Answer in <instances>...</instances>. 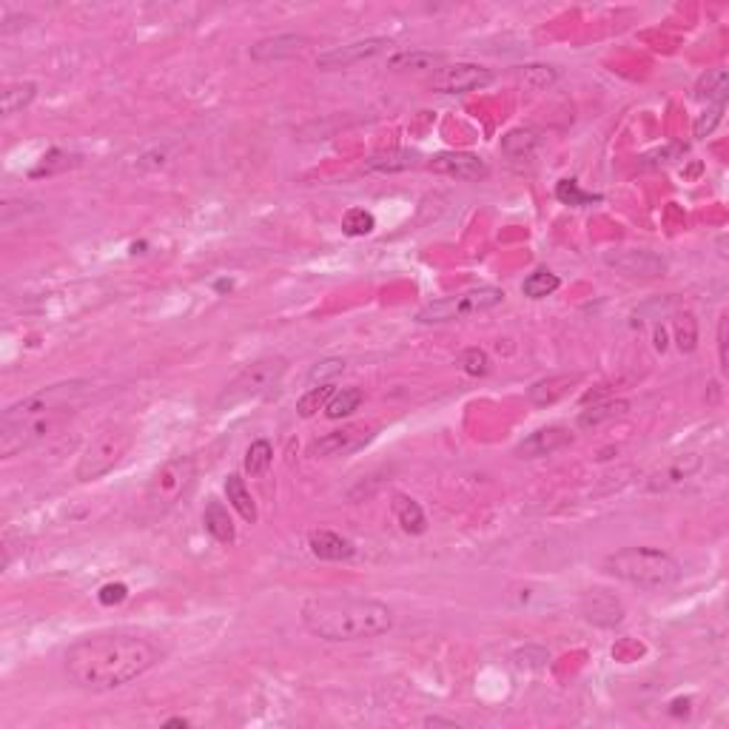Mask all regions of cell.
Listing matches in <instances>:
<instances>
[{
    "instance_id": "6da1fadb",
    "label": "cell",
    "mask_w": 729,
    "mask_h": 729,
    "mask_svg": "<svg viewBox=\"0 0 729 729\" xmlns=\"http://www.w3.org/2000/svg\"><path fill=\"white\" fill-rule=\"evenodd\" d=\"M162 650L135 633H97L75 641L63 655L69 681L86 692L120 689L154 670Z\"/></svg>"
},
{
    "instance_id": "7a4b0ae2",
    "label": "cell",
    "mask_w": 729,
    "mask_h": 729,
    "mask_svg": "<svg viewBox=\"0 0 729 729\" xmlns=\"http://www.w3.org/2000/svg\"><path fill=\"white\" fill-rule=\"evenodd\" d=\"M300 619L311 636L330 644H342L385 636L393 627V610L385 602L371 599V595L330 593L305 599Z\"/></svg>"
},
{
    "instance_id": "3957f363",
    "label": "cell",
    "mask_w": 729,
    "mask_h": 729,
    "mask_svg": "<svg viewBox=\"0 0 729 729\" xmlns=\"http://www.w3.org/2000/svg\"><path fill=\"white\" fill-rule=\"evenodd\" d=\"M602 570L638 590H667L681 578L678 558L658 547H624L602 561Z\"/></svg>"
},
{
    "instance_id": "277c9868",
    "label": "cell",
    "mask_w": 729,
    "mask_h": 729,
    "mask_svg": "<svg viewBox=\"0 0 729 729\" xmlns=\"http://www.w3.org/2000/svg\"><path fill=\"white\" fill-rule=\"evenodd\" d=\"M89 391H92V385L86 382V379H72V382H57V385L40 388L35 393L23 396L21 402L9 405L4 410V417H0V425H14L23 419L46 417V413L75 410L83 400H86Z\"/></svg>"
},
{
    "instance_id": "5b68a950",
    "label": "cell",
    "mask_w": 729,
    "mask_h": 729,
    "mask_svg": "<svg viewBox=\"0 0 729 729\" xmlns=\"http://www.w3.org/2000/svg\"><path fill=\"white\" fill-rule=\"evenodd\" d=\"M135 444V434H131L128 425H106L101 434H97L86 451H83L80 461H77V482H94V479L106 476L109 470H114L123 461V456L131 451Z\"/></svg>"
},
{
    "instance_id": "8992f818",
    "label": "cell",
    "mask_w": 729,
    "mask_h": 729,
    "mask_svg": "<svg viewBox=\"0 0 729 729\" xmlns=\"http://www.w3.org/2000/svg\"><path fill=\"white\" fill-rule=\"evenodd\" d=\"M285 368H288V362L283 356H265V359L245 364V368L231 379V382L223 388V393L217 396V410H228V408L245 405L251 400H259V396H265L271 388H277Z\"/></svg>"
},
{
    "instance_id": "52a82bcc",
    "label": "cell",
    "mask_w": 729,
    "mask_h": 729,
    "mask_svg": "<svg viewBox=\"0 0 729 729\" xmlns=\"http://www.w3.org/2000/svg\"><path fill=\"white\" fill-rule=\"evenodd\" d=\"M194 482V461L189 456H174L154 473V479L145 487V507L152 516L171 510L182 496L189 493Z\"/></svg>"
},
{
    "instance_id": "ba28073f",
    "label": "cell",
    "mask_w": 729,
    "mask_h": 729,
    "mask_svg": "<svg viewBox=\"0 0 729 729\" xmlns=\"http://www.w3.org/2000/svg\"><path fill=\"white\" fill-rule=\"evenodd\" d=\"M505 300V291L502 288H493V285H485V288H476V291H465V294H456V296H444V300H436L425 305L417 320L422 325H434V322H453V320H461V317H470V313H479V311H490Z\"/></svg>"
},
{
    "instance_id": "9c48e42d",
    "label": "cell",
    "mask_w": 729,
    "mask_h": 729,
    "mask_svg": "<svg viewBox=\"0 0 729 729\" xmlns=\"http://www.w3.org/2000/svg\"><path fill=\"white\" fill-rule=\"evenodd\" d=\"M493 83V72L479 63H453L442 66L439 72L430 75L427 89L436 94H468L476 89H485Z\"/></svg>"
},
{
    "instance_id": "30bf717a",
    "label": "cell",
    "mask_w": 729,
    "mask_h": 729,
    "mask_svg": "<svg viewBox=\"0 0 729 729\" xmlns=\"http://www.w3.org/2000/svg\"><path fill=\"white\" fill-rule=\"evenodd\" d=\"M373 439V425H364V422H354V425H345L339 430H330L322 439H317L311 444V453L320 456V459H330V456H351L356 453L359 447H364Z\"/></svg>"
},
{
    "instance_id": "8fae6325",
    "label": "cell",
    "mask_w": 729,
    "mask_h": 729,
    "mask_svg": "<svg viewBox=\"0 0 729 729\" xmlns=\"http://www.w3.org/2000/svg\"><path fill=\"white\" fill-rule=\"evenodd\" d=\"M391 46L388 38H364V40H354V43H345V46H337V48H328L317 57V66L322 72H339V69H351L356 63H364L376 55H382L385 48Z\"/></svg>"
},
{
    "instance_id": "7c38bea8",
    "label": "cell",
    "mask_w": 729,
    "mask_h": 729,
    "mask_svg": "<svg viewBox=\"0 0 729 729\" xmlns=\"http://www.w3.org/2000/svg\"><path fill=\"white\" fill-rule=\"evenodd\" d=\"M604 262L612 271H619L624 277H641V279H653L667 271V262L653 251H638V248H624V251H607Z\"/></svg>"
},
{
    "instance_id": "4fadbf2b",
    "label": "cell",
    "mask_w": 729,
    "mask_h": 729,
    "mask_svg": "<svg viewBox=\"0 0 729 729\" xmlns=\"http://www.w3.org/2000/svg\"><path fill=\"white\" fill-rule=\"evenodd\" d=\"M427 169L442 174V177H453V180H465V182L485 180L490 174L487 162L470 152H442L436 157H430Z\"/></svg>"
},
{
    "instance_id": "5bb4252c",
    "label": "cell",
    "mask_w": 729,
    "mask_h": 729,
    "mask_svg": "<svg viewBox=\"0 0 729 729\" xmlns=\"http://www.w3.org/2000/svg\"><path fill=\"white\" fill-rule=\"evenodd\" d=\"M573 444V434L567 427L553 425V427H541L536 434H530L524 442L516 444V456L519 459H539V456H553L561 447Z\"/></svg>"
},
{
    "instance_id": "9a60e30c",
    "label": "cell",
    "mask_w": 729,
    "mask_h": 729,
    "mask_svg": "<svg viewBox=\"0 0 729 729\" xmlns=\"http://www.w3.org/2000/svg\"><path fill=\"white\" fill-rule=\"evenodd\" d=\"M541 152V135L536 128H513L502 140V154L513 165H533Z\"/></svg>"
},
{
    "instance_id": "2e32d148",
    "label": "cell",
    "mask_w": 729,
    "mask_h": 729,
    "mask_svg": "<svg viewBox=\"0 0 729 729\" xmlns=\"http://www.w3.org/2000/svg\"><path fill=\"white\" fill-rule=\"evenodd\" d=\"M308 550L322 561H347L356 553V547L351 539L334 533V530H313L308 536Z\"/></svg>"
},
{
    "instance_id": "e0dca14e",
    "label": "cell",
    "mask_w": 729,
    "mask_h": 729,
    "mask_svg": "<svg viewBox=\"0 0 729 729\" xmlns=\"http://www.w3.org/2000/svg\"><path fill=\"white\" fill-rule=\"evenodd\" d=\"M305 38L303 35H274V38H265V40H257L251 46V57L257 63H277V60H288L294 55H300L305 48Z\"/></svg>"
},
{
    "instance_id": "ac0fdd59",
    "label": "cell",
    "mask_w": 729,
    "mask_h": 729,
    "mask_svg": "<svg viewBox=\"0 0 729 729\" xmlns=\"http://www.w3.org/2000/svg\"><path fill=\"white\" fill-rule=\"evenodd\" d=\"M391 510H393L396 524L402 527V533H408V536H422L425 530H427L425 510L419 507L417 499H410V496L396 493V496H393V502H391Z\"/></svg>"
},
{
    "instance_id": "d6986e66",
    "label": "cell",
    "mask_w": 729,
    "mask_h": 729,
    "mask_svg": "<svg viewBox=\"0 0 729 729\" xmlns=\"http://www.w3.org/2000/svg\"><path fill=\"white\" fill-rule=\"evenodd\" d=\"M203 524L208 533L217 539L220 544H231L237 539V530H234V522L228 516V507L220 502V499H208L206 505V513H203Z\"/></svg>"
},
{
    "instance_id": "ffe728a7",
    "label": "cell",
    "mask_w": 729,
    "mask_h": 729,
    "mask_svg": "<svg viewBox=\"0 0 729 729\" xmlns=\"http://www.w3.org/2000/svg\"><path fill=\"white\" fill-rule=\"evenodd\" d=\"M388 66L393 72H439L444 66L442 55L422 52V48H410V52H396Z\"/></svg>"
},
{
    "instance_id": "44dd1931",
    "label": "cell",
    "mask_w": 729,
    "mask_h": 729,
    "mask_svg": "<svg viewBox=\"0 0 729 729\" xmlns=\"http://www.w3.org/2000/svg\"><path fill=\"white\" fill-rule=\"evenodd\" d=\"M698 468H701V456H695V453L678 456V459L670 461V465H667L664 470L653 476L650 487L658 490V487H672V485H678V482H687V479H689L692 473H698Z\"/></svg>"
},
{
    "instance_id": "7402d4cb",
    "label": "cell",
    "mask_w": 729,
    "mask_h": 729,
    "mask_svg": "<svg viewBox=\"0 0 729 729\" xmlns=\"http://www.w3.org/2000/svg\"><path fill=\"white\" fill-rule=\"evenodd\" d=\"M578 382V373L573 376H550V379H541V382H536L533 388H530V402L539 405V408H547V405H553L558 402L561 396H567L570 385Z\"/></svg>"
},
{
    "instance_id": "603a6c76",
    "label": "cell",
    "mask_w": 729,
    "mask_h": 729,
    "mask_svg": "<svg viewBox=\"0 0 729 729\" xmlns=\"http://www.w3.org/2000/svg\"><path fill=\"white\" fill-rule=\"evenodd\" d=\"M225 496H228L231 507H234L248 524H254V522H257L259 513H257V505H254V496L248 493L245 479H242L240 473H231V476L225 479Z\"/></svg>"
},
{
    "instance_id": "cb8c5ba5",
    "label": "cell",
    "mask_w": 729,
    "mask_h": 729,
    "mask_svg": "<svg viewBox=\"0 0 729 729\" xmlns=\"http://www.w3.org/2000/svg\"><path fill=\"white\" fill-rule=\"evenodd\" d=\"M417 165H419L417 152H408V148H391V152L373 154L368 162H364V169L368 171H408V169H417Z\"/></svg>"
},
{
    "instance_id": "d4e9b609",
    "label": "cell",
    "mask_w": 729,
    "mask_h": 729,
    "mask_svg": "<svg viewBox=\"0 0 729 729\" xmlns=\"http://www.w3.org/2000/svg\"><path fill=\"white\" fill-rule=\"evenodd\" d=\"M629 410V402L627 400H610V402H602V405H593L587 410H582V417H578V427L582 430H595L602 427L604 422H612L624 417Z\"/></svg>"
},
{
    "instance_id": "484cf974",
    "label": "cell",
    "mask_w": 729,
    "mask_h": 729,
    "mask_svg": "<svg viewBox=\"0 0 729 729\" xmlns=\"http://www.w3.org/2000/svg\"><path fill=\"white\" fill-rule=\"evenodd\" d=\"M35 97H38V86H35V83H29V80L9 83V86L4 89V94H0V109H4L6 118H12V114L29 109Z\"/></svg>"
},
{
    "instance_id": "4316f807",
    "label": "cell",
    "mask_w": 729,
    "mask_h": 729,
    "mask_svg": "<svg viewBox=\"0 0 729 729\" xmlns=\"http://www.w3.org/2000/svg\"><path fill=\"white\" fill-rule=\"evenodd\" d=\"M726 92H729V75L726 69H707V75L698 77L695 83V97L698 101H716V103H726Z\"/></svg>"
},
{
    "instance_id": "83f0119b",
    "label": "cell",
    "mask_w": 729,
    "mask_h": 729,
    "mask_svg": "<svg viewBox=\"0 0 729 729\" xmlns=\"http://www.w3.org/2000/svg\"><path fill=\"white\" fill-rule=\"evenodd\" d=\"M587 602H593V607L584 604V619L587 621H595V624H619L624 619L621 604L616 599H610V595L593 593V599H587Z\"/></svg>"
},
{
    "instance_id": "f1b7e54d",
    "label": "cell",
    "mask_w": 729,
    "mask_h": 729,
    "mask_svg": "<svg viewBox=\"0 0 729 729\" xmlns=\"http://www.w3.org/2000/svg\"><path fill=\"white\" fill-rule=\"evenodd\" d=\"M271 465H274V444L268 439H257L248 444V451H245V473L248 476L259 479L271 470Z\"/></svg>"
},
{
    "instance_id": "f546056e",
    "label": "cell",
    "mask_w": 729,
    "mask_h": 729,
    "mask_svg": "<svg viewBox=\"0 0 729 729\" xmlns=\"http://www.w3.org/2000/svg\"><path fill=\"white\" fill-rule=\"evenodd\" d=\"M334 393H337V385H334V382L308 388V391L300 396V400H296V413H300L303 419L317 417L320 410H325V405L330 402V396H334Z\"/></svg>"
},
{
    "instance_id": "4dcf8cb0",
    "label": "cell",
    "mask_w": 729,
    "mask_h": 729,
    "mask_svg": "<svg viewBox=\"0 0 729 729\" xmlns=\"http://www.w3.org/2000/svg\"><path fill=\"white\" fill-rule=\"evenodd\" d=\"M364 393L359 388H342L330 396V402L325 405V417L328 419H342V417H351V413L362 405Z\"/></svg>"
},
{
    "instance_id": "1f68e13d",
    "label": "cell",
    "mask_w": 729,
    "mask_h": 729,
    "mask_svg": "<svg viewBox=\"0 0 729 729\" xmlns=\"http://www.w3.org/2000/svg\"><path fill=\"white\" fill-rule=\"evenodd\" d=\"M558 285L561 283H558V277L553 271L539 268V271H533L524 279L522 291H524V296H530V300H544V296H550Z\"/></svg>"
},
{
    "instance_id": "d6a6232c",
    "label": "cell",
    "mask_w": 729,
    "mask_h": 729,
    "mask_svg": "<svg viewBox=\"0 0 729 729\" xmlns=\"http://www.w3.org/2000/svg\"><path fill=\"white\" fill-rule=\"evenodd\" d=\"M376 228V220H373V214L371 211H364V208H351V211H345V217H342V231L347 237H364V234H371V231Z\"/></svg>"
},
{
    "instance_id": "836d02e7",
    "label": "cell",
    "mask_w": 729,
    "mask_h": 729,
    "mask_svg": "<svg viewBox=\"0 0 729 729\" xmlns=\"http://www.w3.org/2000/svg\"><path fill=\"white\" fill-rule=\"evenodd\" d=\"M556 197H558V200L565 203V206H575V208L590 206V203L599 200V197H595V194H587V191L578 189V182H575V180H561L558 186H556Z\"/></svg>"
},
{
    "instance_id": "e575fe53",
    "label": "cell",
    "mask_w": 729,
    "mask_h": 729,
    "mask_svg": "<svg viewBox=\"0 0 729 729\" xmlns=\"http://www.w3.org/2000/svg\"><path fill=\"white\" fill-rule=\"evenodd\" d=\"M459 368L468 376H487L490 373V356L482 347H468L465 354L459 356Z\"/></svg>"
},
{
    "instance_id": "d590c367",
    "label": "cell",
    "mask_w": 729,
    "mask_h": 729,
    "mask_svg": "<svg viewBox=\"0 0 729 729\" xmlns=\"http://www.w3.org/2000/svg\"><path fill=\"white\" fill-rule=\"evenodd\" d=\"M345 371V362L342 359H322L317 362L313 368L308 371V382L311 385H328V382H334V379Z\"/></svg>"
},
{
    "instance_id": "8d00e7d4",
    "label": "cell",
    "mask_w": 729,
    "mask_h": 729,
    "mask_svg": "<svg viewBox=\"0 0 729 729\" xmlns=\"http://www.w3.org/2000/svg\"><path fill=\"white\" fill-rule=\"evenodd\" d=\"M522 77H524V86H527V89L541 92V89H547V86H553L558 75H556L553 66H527Z\"/></svg>"
},
{
    "instance_id": "74e56055",
    "label": "cell",
    "mask_w": 729,
    "mask_h": 729,
    "mask_svg": "<svg viewBox=\"0 0 729 729\" xmlns=\"http://www.w3.org/2000/svg\"><path fill=\"white\" fill-rule=\"evenodd\" d=\"M724 109H726V103H716L712 109H707L704 114L698 120H695V126H692V135L698 137V140H707L712 131H716V126L724 120Z\"/></svg>"
},
{
    "instance_id": "f35d334b",
    "label": "cell",
    "mask_w": 729,
    "mask_h": 729,
    "mask_svg": "<svg viewBox=\"0 0 729 729\" xmlns=\"http://www.w3.org/2000/svg\"><path fill=\"white\" fill-rule=\"evenodd\" d=\"M726 325H729V317L721 313L718 317V359H721V371L729 368V356H726Z\"/></svg>"
},
{
    "instance_id": "ab89813d",
    "label": "cell",
    "mask_w": 729,
    "mask_h": 729,
    "mask_svg": "<svg viewBox=\"0 0 729 729\" xmlns=\"http://www.w3.org/2000/svg\"><path fill=\"white\" fill-rule=\"evenodd\" d=\"M126 599V587L123 584H106L101 590V602L103 604H120Z\"/></svg>"
},
{
    "instance_id": "60d3db41",
    "label": "cell",
    "mask_w": 729,
    "mask_h": 729,
    "mask_svg": "<svg viewBox=\"0 0 729 729\" xmlns=\"http://www.w3.org/2000/svg\"><path fill=\"white\" fill-rule=\"evenodd\" d=\"M425 724L427 726H442V724L444 726H456V721H447V718H425Z\"/></svg>"
},
{
    "instance_id": "b9f144b4",
    "label": "cell",
    "mask_w": 729,
    "mask_h": 729,
    "mask_svg": "<svg viewBox=\"0 0 729 729\" xmlns=\"http://www.w3.org/2000/svg\"><path fill=\"white\" fill-rule=\"evenodd\" d=\"M165 726H189V721L186 718H169V721H165Z\"/></svg>"
}]
</instances>
